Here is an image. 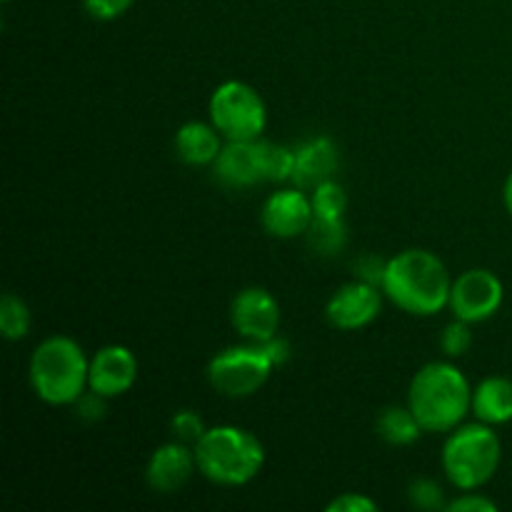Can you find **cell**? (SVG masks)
Here are the masks:
<instances>
[{"label": "cell", "instance_id": "1", "mask_svg": "<svg viewBox=\"0 0 512 512\" xmlns=\"http://www.w3.org/2000/svg\"><path fill=\"white\" fill-rule=\"evenodd\" d=\"M380 288L403 313L430 318L448 308L453 278L438 255L423 248H408L385 263Z\"/></svg>", "mask_w": 512, "mask_h": 512}, {"label": "cell", "instance_id": "2", "mask_svg": "<svg viewBox=\"0 0 512 512\" xmlns=\"http://www.w3.org/2000/svg\"><path fill=\"white\" fill-rule=\"evenodd\" d=\"M473 405V388L463 370L448 360L423 365L408 388V408L425 433H450L463 425Z\"/></svg>", "mask_w": 512, "mask_h": 512}, {"label": "cell", "instance_id": "3", "mask_svg": "<svg viewBox=\"0 0 512 512\" xmlns=\"http://www.w3.org/2000/svg\"><path fill=\"white\" fill-rule=\"evenodd\" d=\"M90 360L78 340L68 335H50L35 345L28 363L33 393L45 405H73L88 388Z\"/></svg>", "mask_w": 512, "mask_h": 512}, {"label": "cell", "instance_id": "4", "mask_svg": "<svg viewBox=\"0 0 512 512\" xmlns=\"http://www.w3.org/2000/svg\"><path fill=\"white\" fill-rule=\"evenodd\" d=\"M195 460L203 478L223 488H240L260 475L265 448L250 430L238 425H215L195 445Z\"/></svg>", "mask_w": 512, "mask_h": 512}, {"label": "cell", "instance_id": "5", "mask_svg": "<svg viewBox=\"0 0 512 512\" xmlns=\"http://www.w3.org/2000/svg\"><path fill=\"white\" fill-rule=\"evenodd\" d=\"M500 460H503V443L493 425L480 420L450 430L443 445L445 478L463 493L488 485L498 473Z\"/></svg>", "mask_w": 512, "mask_h": 512}, {"label": "cell", "instance_id": "6", "mask_svg": "<svg viewBox=\"0 0 512 512\" xmlns=\"http://www.w3.org/2000/svg\"><path fill=\"white\" fill-rule=\"evenodd\" d=\"M208 113L225 140H258L268 125L263 95L243 80L220 83L210 95Z\"/></svg>", "mask_w": 512, "mask_h": 512}, {"label": "cell", "instance_id": "7", "mask_svg": "<svg viewBox=\"0 0 512 512\" xmlns=\"http://www.w3.org/2000/svg\"><path fill=\"white\" fill-rule=\"evenodd\" d=\"M275 363L258 343L235 345L208 363V383L225 398H250L273 375Z\"/></svg>", "mask_w": 512, "mask_h": 512}, {"label": "cell", "instance_id": "8", "mask_svg": "<svg viewBox=\"0 0 512 512\" xmlns=\"http://www.w3.org/2000/svg\"><path fill=\"white\" fill-rule=\"evenodd\" d=\"M505 300V285L493 270L470 268L453 280L450 288V303L455 318L465 323H485L493 318Z\"/></svg>", "mask_w": 512, "mask_h": 512}, {"label": "cell", "instance_id": "9", "mask_svg": "<svg viewBox=\"0 0 512 512\" xmlns=\"http://www.w3.org/2000/svg\"><path fill=\"white\" fill-rule=\"evenodd\" d=\"M383 288L365 280H353L345 283L330 295L328 305H325V318L333 328L338 330H360L375 323L383 310Z\"/></svg>", "mask_w": 512, "mask_h": 512}, {"label": "cell", "instance_id": "10", "mask_svg": "<svg viewBox=\"0 0 512 512\" xmlns=\"http://www.w3.org/2000/svg\"><path fill=\"white\" fill-rule=\"evenodd\" d=\"M230 323L248 343H265L278 335L280 303L265 288H245L233 298Z\"/></svg>", "mask_w": 512, "mask_h": 512}, {"label": "cell", "instance_id": "11", "mask_svg": "<svg viewBox=\"0 0 512 512\" xmlns=\"http://www.w3.org/2000/svg\"><path fill=\"white\" fill-rule=\"evenodd\" d=\"M260 223L265 233L280 240H293L308 233L313 223V200L303 188H283L268 195L260 208Z\"/></svg>", "mask_w": 512, "mask_h": 512}, {"label": "cell", "instance_id": "12", "mask_svg": "<svg viewBox=\"0 0 512 512\" xmlns=\"http://www.w3.org/2000/svg\"><path fill=\"white\" fill-rule=\"evenodd\" d=\"M138 358L125 345H105L90 358L88 388L113 400L128 393L138 380Z\"/></svg>", "mask_w": 512, "mask_h": 512}, {"label": "cell", "instance_id": "13", "mask_svg": "<svg viewBox=\"0 0 512 512\" xmlns=\"http://www.w3.org/2000/svg\"><path fill=\"white\" fill-rule=\"evenodd\" d=\"M195 470H198V460H195L193 445L170 440L150 455L148 465H145V483L155 493L173 495L188 485Z\"/></svg>", "mask_w": 512, "mask_h": 512}, {"label": "cell", "instance_id": "14", "mask_svg": "<svg viewBox=\"0 0 512 512\" xmlns=\"http://www.w3.org/2000/svg\"><path fill=\"white\" fill-rule=\"evenodd\" d=\"M215 180L228 188H253L265 180L263 150L258 140H225L218 160L213 163Z\"/></svg>", "mask_w": 512, "mask_h": 512}, {"label": "cell", "instance_id": "15", "mask_svg": "<svg viewBox=\"0 0 512 512\" xmlns=\"http://www.w3.org/2000/svg\"><path fill=\"white\" fill-rule=\"evenodd\" d=\"M340 165L338 145L328 135L305 140L300 148H295V170L293 183L303 190L318 188L320 183L330 180Z\"/></svg>", "mask_w": 512, "mask_h": 512}, {"label": "cell", "instance_id": "16", "mask_svg": "<svg viewBox=\"0 0 512 512\" xmlns=\"http://www.w3.org/2000/svg\"><path fill=\"white\" fill-rule=\"evenodd\" d=\"M223 135L218 133L213 123H200V120H190V123L180 125L175 133V153L185 165L193 168H205L218 160L220 150H223Z\"/></svg>", "mask_w": 512, "mask_h": 512}, {"label": "cell", "instance_id": "17", "mask_svg": "<svg viewBox=\"0 0 512 512\" xmlns=\"http://www.w3.org/2000/svg\"><path fill=\"white\" fill-rule=\"evenodd\" d=\"M475 418L485 425H505L512 420V380L503 375H490L480 380L473 388V405H470Z\"/></svg>", "mask_w": 512, "mask_h": 512}, {"label": "cell", "instance_id": "18", "mask_svg": "<svg viewBox=\"0 0 512 512\" xmlns=\"http://www.w3.org/2000/svg\"><path fill=\"white\" fill-rule=\"evenodd\" d=\"M423 425L418 423L413 410L405 405H390L380 413L378 418V435L388 445H395V448H408V445L418 443V438L423 435Z\"/></svg>", "mask_w": 512, "mask_h": 512}, {"label": "cell", "instance_id": "19", "mask_svg": "<svg viewBox=\"0 0 512 512\" xmlns=\"http://www.w3.org/2000/svg\"><path fill=\"white\" fill-rule=\"evenodd\" d=\"M30 325H33V315H30L28 303L20 295L5 293L0 300V335L15 343L30 333Z\"/></svg>", "mask_w": 512, "mask_h": 512}, {"label": "cell", "instance_id": "20", "mask_svg": "<svg viewBox=\"0 0 512 512\" xmlns=\"http://www.w3.org/2000/svg\"><path fill=\"white\" fill-rule=\"evenodd\" d=\"M308 243L315 253L320 255H335L345 248L348 243V228L345 220H318L313 218L308 228Z\"/></svg>", "mask_w": 512, "mask_h": 512}, {"label": "cell", "instance_id": "21", "mask_svg": "<svg viewBox=\"0 0 512 512\" xmlns=\"http://www.w3.org/2000/svg\"><path fill=\"white\" fill-rule=\"evenodd\" d=\"M313 218L318 220H343L345 210H348V195L340 183H335L333 178L320 183L318 188H313Z\"/></svg>", "mask_w": 512, "mask_h": 512}, {"label": "cell", "instance_id": "22", "mask_svg": "<svg viewBox=\"0 0 512 512\" xmlns=\"http://www.w3.org/2000/svg\"><path fill=\"white\" fill-rule=\"evenodd\" d=\"M260 150H263L265 180H270V183H285V180H293L295 150L285 148V145H278V143H270V140H263V138H260Z\"/></svg>", "mask_w": 512, "mask_h": 512}, {"label": "cell", "instance_id": "23", "mask_svg": "<svg viewBox=\"0 0 512 512\" xmlns=\"http://www.w3.org/2000/svg\"><path fill=\"white\" fill-rule=\"evenodd\" d=\"M408 500L415 510L435 512V510L448 508V503H445V490L430 478L413 480L408 488Z\"/></svg>", "mask_w": 512, "mask_h": 512}, {"label": "cell", "instance_id": "24", "mask_svg": "<svg viewBox=\"0 0 512 512\" xmlns=\"http://www.w3.org/2000/svg\"><path fill=\"white\" fill-rule=\"evenodd\" d=\"M440 348L448 358H463L468 355V350L473 348V330H470V323L455 318L453 323L445 325L443 335H440Z\"/></svg>", "mask_w": 512, "mask_h": 512}, {"label": "cell", "instance_id": "25", "mask_svg": "<svg viewBox=\"0 0 512 512\" xmlns=\"http://www.w3.org/2000/svg\"><path fill=\"white\" fill-rule=\"evenodd\" d=\"M205 423L195 410H178V413L170 418V435L173 440H180L185 445H198V440L205 435Z\"/></svg>", "mask_w": 512, "mask_h": 512}, {"label": "cell", "instance_id": "26", "mask_svg": "<svg viewBox=\"0 0 512 512\" xmlns=\"http://www.w3.org/2000/svg\"><path fill=\"white\" fill-rule=\"evenodd\" d=\"M133 3L135 0H83V8L93 20L110 23V20H118L120 15L128 13Z\"/></svg>", "mask_w": 512, "mask_h": 512}, {"label": "cell", "instance_id": "27", "mask_svg": "<svg viewBox=\"0 0 512 512\" xmlns=\"http://www.w3.org/2000/svg\"><path fill=\"white\" fill-rule=\"evenodd\" d=\"M105 403H108V398H103V395H98L95 390L88 388L78 400H75L73 408H75V413H78L80 420L95 423V420H100L105 415Z\"/></svg>", "mask_w": 512, "mask_h": 512}, {"label": "cell", "instance_id": "28", "mask_svg": "<svg viewBox=\"0 0 512 512\" xmlns=\"http://www.w3.org/2000/svg\"><path fill=\"white\" fill-rule=\"evenodd\" d=\"M328 512H375L378 510V503L368 495L360 493H345L340 498H335L333 503H328Z\"/></svg>", "mask_w": 512, "mask_h": 512}, {"label": "cell", "instance_id": "29", "mask_svg": "<svg viewBox=\"0 0 512 512\" xmlns=\"http://www.w3.org/2000/svg\"><path fill=\"white\" fill-rule=\"evenodd\" d=\"M448 512H495L498 510V505L493 503L490 498H485V495H478L475 490H468L465 495H460V498L450 500Z\"/></svg>", "mask_w": 512, "mask_h": 512}, {"label": "cell", "instance_id": "30", "mask_svg": "<svg viewBox=\"0 0 512 512\" xmlns=\"http://www.w3.org/2000/svg\"><path fill=\"white\" fill-rule=\"evenodd\" d=\"M258 345L265 350V353H268V358L273 360L275 365L288 363V358H290V343H288V340H283V338H278V335H275V338L265 340V343H258Z\"/></svg>", "mask_w": 512, "mask_h": 512}, {"label": "cell", "instance_id": "31", "mask_svg": "<svg viewBox=\"0 0 512 512\" xmlns=\"http://www.w3.org/2000/svg\"><path fill=\"white\" fill-rule=\"evenodd\" d=\"M503 203H505V210L510 213L512 218V173L505 178V185H503Z\"/></svg>", "mask_w": 512, "mask_h": 512}, {"label": "cell", "instance_id": "32", "mask_svg": "<svg viewBox=\"0 0 512 512\" xmlns=\"http://www.w3.org/2000/svg\"><path fill=\"white\" fill-rule=\"evenodd\" d=\"M3 3H10V0H3Z\"/></svg>", "mask_w": 512, "mask_h": 512}]
</instances>
